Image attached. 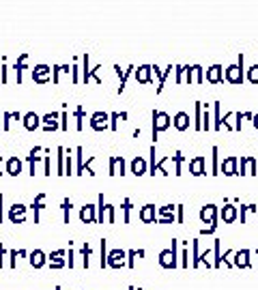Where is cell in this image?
I'll return each instance as SVG.
<instances>
[{"label":"cell","mask_w":258,"mask_h":290,"mask_svg":"<svg viewBox=\"0 0 258 290\" xmlns=\"http://www.w3.org/2000/svg\"><path fill=\"white\" fill-rule=\"evenodd\" d=\"M194 84H204V69L200 64H194Z\"/></svg>","instance_id":"44"},{"label":"cell","mask_w":258,"mask_h":290,"mask_svg":"<svg viewBox=\"0 0 258 290\" xmlns=\"http://www.w3.org/2000/svg\"><path fill=\"white\" fill-rule=\"evenodd\" d=\"M172 162H174V174L178 176V174H183V162H185V157H183V153H176L172 155Z\"/></svg>","instance_id":"39"},{"label":"cell","mask_w":258,"mask_h":290,"mask_svg":"<svg viewBox=\"0 0 258 290\" xmlns=\"http://www.w3.org/2000/svg\"><path fill=\"white\" fill-rule=\"evenodd\" d=\"M190 172L194 176H202V174H206V157L198 155V157L190 159Z\"/></svg>","instance_id":"16"},{"label":"cell","mask_w":258,"mask_h":290,"mask_svg":"<svg viewBox=\"0 0 258 290\" xmlns=\"http://www.w3.org/2000/svg\"><path fill=\"white\" fill-rule=\"evenodd\" d=\"M43 174H46V176H50V174H52V166H50V157H46V162H43Z\"/></svg>","instance_id":"58"},{"label":"cell","mask_w":258,"mask_h":290,"mask_svg":"<svg viewBox=\"0 0 258 290\" xmlns=\"http://www.w3.org/2000/svg\"><path fill=\"white\" fill-rule=\"evenodd\" d=\"M239 172V157H226L224 162H220V174H226V176H234Z\"/></svg>","instance_id":"9"},{"label":"cell","mask_w":258,"mask_h":290,"mask_svg":"<svg viewBox=\"0 0 258 290\" xmlns=\"http://www.w3.org/2000/svg\"><path fill=\"white\" fill-rule=\"evenodd\" d=\"M106 220H108V224H114V206L112 204H106Z\"/></svg>","instance_id":"53"},{"label":"cell","mask_w":258,"mask_h":290,"mask_svg":"<svg viewBox=\"0 0 258 290\" xmlns=\"http://www.w3.org/2000/svg\"><path fill=\"white\" fill-rule=\"evenodd\" d=\"M118 120H127V112H112L110 114V129L112 132L118 129Z\"/></svg>","instance_id":"36"},{"label":"cell","mask_w":258,"mask_h":290,"mask_svg":"<svg viewBox=\"0 0 258 290\" xmlns=\"http://www.w3.org/2000/svg\"><path fill=\"white\" fill-rule=\"evenodd\" d=\"M9 220L13 224H24L26 222V206L24 204H13L9 211Z\"/></svg>","instance_id":"19"},{"label":"cell","mask_w":258,"mask_h":290,"mask_svg":"<svg viewBox=\"0 0 258 290\" xmlns=\"http://www.w3.org/2000/svg\"><path fill=\"white\" fill-rule=\"evenodd\" d=\"M178 266H183V269L190 266V250L188 248H183L181 252H178Z\"/></svg>","instance_id":"42"},{"label":"cell","mask_w":258,"mask_h":290,"mask_svg":"<svg viewBox=\"0 0 258 290\" xmlns=\"http://www.w3.org/2000/svg\"><path fill=\"white\" fill-rule=\"evenodd\" d=\"M246 78L250 80V84H254V86H258V62L256 64H252L248 71H246Z\"/></svg>","instance_id":"41"},{"label":"cell","mask_w":258,"mask_h":290,"mask_svg":"<svg viewBox=\"0 0 258 290\" xmlns=\"http://www.w3.org/2000/svg\"><path fill=\"white\" fill-rule=\"evenodd\" d=\"M252 252L250 250H234L232 254V266L234 269H250L252 266Z\"/></svg>","instance_id":"7"},{"label":"cell","mask_w":258,"mask_h":290,"mask_svg":"<svg viewBox=\"0 0 258 290\" xmlns=\"http://www.w3.org/2000/svg\"><path fill=\"white\" fill-rule=\"evenodd\" d=\"M62 211H64V224H69V211H71V200L69 198L62 200Z\"/></svg>","instance_id":"52"},{"label":"cell","mask_w":258,"mask_h":290,"mask_svg":"<svg viewBox=\"0 0 258 290\" xmlns=\"http://www.w3.org/2000/svg\"><path fill=\"white\" fill-rule=\"evenodd\" d=\"M172 125H174L176 132H188L192 127V120H190V114L188 112H176L172 116Z\"/></svg>","instance_id":"15"},{"label":"cell","mask_w":258,"mask_h":290,"mask_svg":"<svg viewBox=\"0 0 258 290\" xmlns=\"http://www.w3.org/2000/svg\"><path fill=\"white\" fill-rule=\"evenodd\" d=\"M120 208H123V213H125V224H129V215H132V200L125 198L123 200V206H120Z\"/></svg>","instance_id":"48"},{"label":"cell","mask_w":258,"mask_h":290,"mask_svg":"<svg viewBox=\"0 0 258 290\" xmlns=\"http://www.w3.org/2000/svg\"><path fill=\"white\" fill-rule=\"evenodd\" d=\"M138 217L144 224H155L157 222V211H155V204H144L140 208V213H138Z\"/></svg>","instance_id":"17"},{"label":"cell","mask_w":258,"mask_h":290,"mask_svg":"<svg viewBox=\"0 0 258 290\" xmlns=\"http://www.w3.org/2000/svg\"><path fill=\"white\" fill-rule=\"evenodd\" d=\"M183 82L192 86L194 84V64H185V76H183Z\"/></svg>","instance_id":"45"},{"label":"cell","mask_w":258,"mask_h":290,"mask_svg":"<svg viewBox=\"0 0 258 290\" xmlns=\"http://www.w3.org/2000/svg\"><path fill=\"white\" fill-rule=\"evenodd\" d=\"M202 132H211V112L206 104H202Z\"/></svg>","instance_id":"38"},{"label":"cell","mask_w":258,"mask_h":290,"mask_svg":"<svg viewBox=\"0 0 258 290\" xmlns=\"http://www.w3.org/2000/svg\"><path fill=\"white\" fill-rule=\"evenodd\" d=\"M258 213V204H241L239 208V217H241V224H248V215Z\"/></svg>","instance_id":"31"},{"label":"cell","mask_w":258,"mask_h":290,"mask_svg":"<svg viewBox=\"0 0 258 290\" xmlns=\"http://www.w3.org/2000/svg\"><path fill=\"white\" fill-rule=\"evenodd\" d=\"M26 60H28V54L24 52V54H20V58H18V62H16V76H18V84H22V71L26 69Z\"/></svg>","instance_id":"33"},{"label":"cell","mask_w":258,"mask_h":290,"mask_svg":"<svg viewBox=\"0 0 258 290\" xmlns=\"http://www.w3.org/2000/svg\"><path fill=\"white\" fill-rule=\"evenodd\" d=\"M136 80H138L140 84H150V82H153V78H150V64H142V67L136 69Z\"/></svg>","instance_id":"24"},{"label":"cell","mask_w":258,"mask_h":290,"mask_svg":"<svg viewBox=\"0 0 258 290\" xmlns=\"http://www.w3.org/2000/svg\"><path fill=\"white\" fill-rule=\"evenodd\" d=\"M24 127L28 129V132H34L37 127H41V116H37L34 112H28L24 116Z\"/></svg>","instance_id":"25"},{"label":"cell","mask_w":258,"mask_h":290,"mask_svg":"<svg viewBox=\"0 0 258 290\" xmlns=\"http://www.w3.org/2000/svg\"><path fill=\"white\" fill-rule=\"evenodd\" d=\"M252 127H254V129H258V112H256V114H252Z\"/></svg>","instance_id":"59"},{"label":"cell","mask_w":258,"mask_h":290,"mask_svg":"<svg viewBox=\"0 0 258 290\" xmlns=\"http://www.w3.org/2000/svg\"><path fill=\"white\" fill-rule=\"evenodd\" d=\"M211 174H220V148L213 146L211 148Z\"/></svg>","instance_id":"35"},{"label":"cell","mask_w":258,"mask_h":290,"mask_svg":"<svg viewBox=\"0 0 258 290\" xmlns=\"http://www.w3.org/2000/svg\"><path fill=\"white\" fill-rule=\"evenodd\" d=\"M76 129H78V132H82V129H84V110H82V108H78V110H76Z\"/></svg>","instance_id":"46"},{"label":"cell","mask_w":258,"mask_h":290,"mask_svg":"<svg viewBox=\"0 0 258 290\" xmlns=\"http://www.w3.org/2000/svg\"><path fill=\"white\" fill-rule=\"evenodd\" d=\"M0 164H2V157H0Z\"/></svg>","instance_id":"62"},{"label":"cell","mask_w":258,"mask_h":290,"mask_svg":"<svg viewBox=\"0 0 258 290\" xmlns=\"http://www.w3.org/2000/svg\"><path fill=\"white\" fill-rule=\"evenodd\" d=\"M0 222H2V194H0Z\"/></svg>","instance_id":"60"},{"label":"cell","mask_w":258,"mask_h":290,"mask_svg":"<svg viewBox=\"0 0 258 290\" xmlns=\"http://www.w3.org/2000/svg\"><path fill=\"white\" fill-rule=\"evenodd\" d=\"M50 76H52V67H48V64H37V67L32 69V80L37 84L50 82Z\"/></svg>","instance_id":"14"},{"label":"cell","mask_w":258,"mask_h":290,"mask_svg":"<svg viewBox=\"0 0 258 290\" xmlns=\"http://www.w3.org/2000/svg\"><path fill=\"white\" fill-rule=\"evenodd\" d=\"M160 264L164 269H176L178 266V241L172 238V248L160 252Z\"/></svg>","instance_id":"2"},{"label":"cell","mask_w":258,"mask_h":290,"mask_svg":"<svg viewBox=\"0 0 258 290\" xmlns=\"http://www.w3.org/2000/svg\"><path fill=\"white\" fill-rule=\"evenodd\" d=\"M60 129H62V132H67V129H69V122H67V112H60Z\"/></svg>","instance_id":"56"},{"label":"cell","mask_w":258,"mask_h":290,"mask_svg":"<svg viewBox=\"0 0 258 290\" xmlns=\"http://www.w3.org/2000/svg\"><path fill=\"white\" fill-rule=\"evenodd\" d=\"M174 217H176V224H183V222H185V206H183V204H176Z\"/></svg>","instance_id":"50"},{"label":"cell","mask_w":258,"mask_h":290,"mask_svg":"<svg viewBox=\"0 0 258 290\" xmlns=\"http://www.w3.org/2000/svg\"><path fill=\"white\" fill-rule=\"evenodd\" d=\"M243 120H246V112H234V132L243 129Z\"/></svg>","instance_id":"47"},{"label":"cell","mask_w":258,"mask_h":290,"mask_svg":"<svg viewBox=\"0 0 258 290\" xmlns=\"http://www.w3.org/2000/svg\"><path fill=\"white\" fill-rule=\"evenodd\" d=\"M174 71H176V78H174V82H176V84H183V76H185V64H176V67H174Z\"/></svg>","instance_id":"49"},{"label":"cell","mask_w":258,"mask_h":290,"mask_svg":"<svg viewBox=\"0 0 258 290\" xmlns=\"http://www.w3.org/2000/svg\"><path fill=\"white\" fill-rule=\"evenodd\" d=\"M129 290H136V288H134V286H132V288H129Z\"/></svg>","instance_id":"61"},{"label":"cell","mask_w":258,"mask_h":290,"mask_svg":"<svg viewBox=\"0 0 258 290\" xmlns=\"http://www.w3.org/2000/svg\"><path fill=\"white\" fill-rule=\"evenodd\" d=\"M246 58H243V54H239V58H236L234 64H228V67L224 69V80L226 82H230L234 86H241L243 80H246Z\"/></svg>","instance_id":"1"},{"label":"cell","mask_w":258,"mask_h":290,"mask_svg":"<svg viewBox=\"0 0 258 290\" xmlns=\"http://www.w3.org/2000/svg\"><path fill=\"white\" fill-rule=\"evenodd\" d=\"M148 172V164H146V159L144 157H134L132 159V174H136V176H142V174H146Z\"/></svg>","instance_id":"20"},{"label":"cell","mask_w":258,"mask_h":290,"mask_svg":"<svg viewBox=\"0 0 258 290\" xmlns=\"http://www.w3.org/2000/svg\"><path fill=\"white\" fill-rule=\"evenodd\" d=\"M241 176H256L258 174V159L252 157V155H243L239 159V172Z\"/></svg>","instance_id":"4"},{"label":"cell","mask_w":258,"mask_h":290,"mask_svg":"<svg viewBox=\"0 0 258 290\" xmlns=\"http://www.w3.org/2000/svg\"><path fill=\"white\" fill-rule=\"evenodd\" d=\"M196 112H194V129L196 132H202V104L200 101H196Z\"/></svg>","instance_id":"29"},{"label":"cell","mask_w":258,"mask_h":290,"mask_svg":"<svg viewBox=\"0 0 258 290\" xmlns=\"http://www.w3.org/2000/svg\"><path fill=\"white\" fill-rule=\"evenodd\" d=\"M48 262V258H46V254H43L41 250H34L32 254H30V264L34 266V269H41L43 264Z\"/></svg>","instance_id":"27"},{"label":"cell","mask_w":258,"mask_h":290,"mask_svg":"<svg viewBox=\"0 0 258 290\" xmlns=\"http://www.w3.org/2000/svg\"><path fill=\"white\" fill-rule=\"evenodd\" d=\"M204 82L209 84H222L224 82V67L222 64H211L204 74Z\"/></svg>","instance_id":"11"},{"label":"cell","mask_w":258,"mask_h":290,"mask_svg":"<svg viewBox=\"0 0 258 290\" xmlns=\"http://www.w3.org/2000/svg\"><path fill=\"white\" fill-rule=\"evenodd\" d=\"M220 118H222V106H220V101H215L213 104V120H211V129H215V132L222 129Z\"/></svg>","instance_id":"30"},{"label":"cell","mask_w":258,"mask_h":290,"mask_svg":"<svg viewBox=\"0 0 258 290\" xmlns=\"http://www.w3.org/2000/svg\"><path fill=\"white\" fill-rule=\"evenodd\" d=\"M102 69V64H97L95 69H90V62H88V54H84L82 56V76H80V80L84 84H88L90 80H95L97 84H102V80H99V76H97V71Z\"/></svg>","instance_id":"6"},{"label":"cell","mask_w":258,"mask_h":290,"mask_svg":"<svg viewBox=\"0 0 258 290\" xmlns=\"http://www.w3.org/2000/svg\"><path fill=\"white\" fill-rule=\"evenodd\" d=\"M58 174H64V148H58Z\"/></svg>","instance_id":"54"},{"label":"cell","mask_w":258,"mask_h":290,"mask_svg":"<svg viewBox=\"0 0 258 290\" xmlns=\"http://www.w3.org/2000/svg\"><path fill=\"white\" fill-rule=\"evenodd\" d=\"M43 202H46V194H39L37 198H34V202H32V213H34V224H39V213H41V208H46L43 206Z\"/></svg>","instance_id":"28"},{"label":"cell","mask_w":258,"mask_h":290,"mask_svg":"<svg viewBox=\"0 0 258 290\" xmlns=\"http://www.w3.org/2000/svg\"><path fill=\"white\" fill-rule=\"evenodd\" d=\"M192 266L194 269H198L200 266V243H198V238H194L192 241Z\"/></svg>","instance_id":"34"},{"label":"cell","mask_w":258,"mask_h":290,"mask_svg":"<svg viewBox=\"0 0 258 290\" xmlns=\"http://www.w3.org/2000/svg\"><path fill=\"white\" fill-rule=\"evenodd\" d=\"M142 256H144V250H138V252L132 250V252H127V266H129V269H134V266H136V258H142Z\"/></svg>","instance_id":"40"},{"label":"cell","mask_w":258,"mask_h":290,"mask_svg":"<svg viewBox=\"0 0 258 290\" xmlns=\"http://www.w3.org/2000/svg\"><path fill=\"white\" fill-rule=\"evenodd\" d=\"M80 220L84 224H92V222H97V206H92V204H86L80 208Z\"/></svg>","instance_id":"22"},{"label":"cell","mask_w":258,"mask_h":290,"mask_svg":"<svg viewBox=\"0 0 258 290\" xmlns=\"http://www.w3.org/2000/svg\"><path fill=\"white\" fill-rule=\"evenodd\" d=\"M220 125L226 127L228 132H234V112H228V114L222 116V118H220Z\"/></svg>","instance_id":"37"},{"label":"cell","mask_w":258,"mask_h":290,"mask_svg":"<svg viewBox=\"0 0 258 290\" xmlns=\"http://www.w3.org/2000/svg\"><path fill=\"white\" fill-rule=\"evenodd\" d=\"M110 176H116V174H120V176H123V174H127L125 172V159L123 157H110Z\"/></svg>","instance_id":"18"},{"label":"cell","mask_w":258,"mask_h":290,"mask_svg":"<svg viewBox=\"0 0 258 290\" xmlns=\"http://www.w3.org/2000/svg\"><path fill=\"white\" fill-rule=\"evenodd\" d=\"M41 125L46 132H54V129H60V122H58V114H46L41 118Z\"/></svg>","instance_id":"21"},{"label":"cell","mask_w":258,"mask_h":290,"mask_svg":"<svg viewBox=\"0 0 258 290\" xmlns=\"http://www.w3.org/2000/svg\"><path fill=\"white\" fill-rule=\"evenodd\" d=\"M218 215H220V220L224 222V224H232V222L236 220V217H239V208L228 202V204H224V206L220 208V213H218Z\"/></svg>","instance_id":"13"},{"label":"cell","mask_w":258,"mask_h":290,"mask_svg":"<svg viewBox=\"0 0 258 290\" xmlns=\"http://www.w3.org/2000/svg\"><path fill=\"white\" fill-rule=\"evenodd\" d=\"M213 260H211V262H213V269H220V266H222V241H220V238H215V241H213Z\"/></svg>","instance_id":"26"},{"label":"cell","mask_w":258,"mask_h":290,"mask_svg":"<svg viewBox=\"0 0 258 290\" xmlns=\"http://www.w3.org/2000/svg\"><path fill=\"white\" fill-rule=\"evenodd\" d=\"M174 211H176V206H172V204H166V206H160L157 208V224H174L176 222V217H174Z\"/></svg>","instance_id":"12"},{"label":"cell","mask_w":258,"mask_h":290,"mask_svg":"<svg viewBox=\"0 0 258 290\" xmlns=\"http://www.w3.org/2000/svg\"><path fill=\"white\" fill-rule=\"evenodd\" d=\"M6 172H9L11 176H18V174L22 172V162L18 157H11L9 162H6Z\"/></svg>","instance_id":"32"},{"label":"cell","mask_w":258,"mask_h":290,"mask_svg":"<svg viewBox=\"0 0 258 290\" xmlns=\"http://www.w3.org/2000/svg\"><path fill=\"white\" fill-rule=\"evenodd\" d=\"M64 256H67V252H64V250L50 254V266H52V269H60V266H64V264H67Z\"/></svg>","instance_id":"23"},{"label":"cell","mask_w":258,"mask_h":290,"mask_svg":"<svg viewBox=\"0 0 258 290\" xmlns=\"http://www.w3.org/2000/svg\"><path fill=\"white\" fill-rule=\"evenodd\" d=\"M150 118H153V142H157V138H160L162 132H166V129L172 125V118L166 114V112H162V110H153V114H150Z\"/></svg>","instance_id":"3"},{"label":"cell","mask_w":258,"mask_h":290,"mask_svg":"<svg viewBox=\"0 0 258 290\" xmlns=\"http://www.w3.org/2000/svg\"><path fill=\"white\" fill-rule=\"evenodd\" d=\"M88 258H90V245L86 243L84 248H82V262H84L86 269H88Z\"/></svg>","instance_id":"51"},{"label":"cell","mask_w":258,"mask_h":290,"mask_svg":"<svg viewBox=\"0 0 258 290\" xmlns=\"http://www.w3.org/2000/svg\"><path fill=\"white\" fill-rule=\"evenodd\" d=\"M90 127L95 129V132L110 129V114H108V112H95L90 116Z\"/></svg>","instance_id":"10"},{"label":"cell","mask_w":258,"mask_h":290,"mask_svg":"<svg viewBox=\"0 0 258 290\" xmlns=\"http://www.w3.org/2000/svg\"><path fill=\"white\" fill-rule=\"evenodd\" d=\"M127 252H123V250H114V252H110L106 256V264L108 266H112V269H120L123 264H127Z\"/></svg>","instance_id":"8"},{"label":"cell","mask_w":258,"mask_h":290,"mask_svg":"<svg viewBox=\"0 0 258 290\" xmlns=\"http://www.w3.org/2000/svg\"><path fill=\"white\" fill-rule=\"evenodd\" d=\"M134 69H136V67H127V69L123 71V76H120V86H118V95H120V92H123V90H125V86H127V80H129V78H132V74H134Z\"/></svg>","instance_id":"43"},{"label":"cell","mask_w":258,"mask_h":290,"mask_svg":"<svg viewBox=\"0 0 258 290\" xmlns=\"http://www.w3.org/2000/svg\"><path fill=\"white\" fill-rule=\"evenodd\" d=\"M71 71H74V78H71V80H74V84H78V82H80V67H78V64H74V67H71Z\"/></svg>","instance_id":"57"},{"label":"cell","mask_w":258,"mask_h":290,"mask_svg":"<svg viewBox=\"0 0 258 290\" xmlns=\"http://www.w3.org/2000/svg\"><path fill=\"white\" fill-rule=\"evenodd\" d=\"M220 208H218V204H204L202 208H200V213H198V217H200V222L202 224H209V226H215L218 228L220 224H218V220H220Z\"/></svg>","instance_id":"5"},{"label":"cell","mask_w":258,"mask_h":290,"mask_svg":"<svg viewBox=\"0 0 258 290\" xmlns=\"http://www.w3.org/2000/svg\"><path fill=\"white\" fill-rule=\"evenodd\" d=\"M60 74H62V71H60V64H54V67H52V80H54V84L60 82Z\"/></svg>","instance_id":"55"}]
</instances>
